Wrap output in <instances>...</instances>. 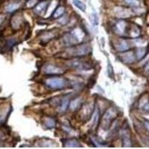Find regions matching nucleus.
<instances>
[{"label":"nucleus","instance_id":"f257e3e1","mask_svg":"<svg viewBox=\"0 0 149 149\" xmlns=\"http://www.w3.org/2000/svg\"><path fill=\"white\" fill-rule=\"evenodd\" d=\"M46 84L49 88L54 90H61L63 89L66 85V81L64 78L60 77H53L48 78L46 81Z\"/></svg>","mask_w":149,"mask_h":149},{"label":"nucleus","instance_id":"f03ea898","mask_svg":"<svg viewBox=\"0 0 149 149\" xmlns=\"http://www.w3.org/2000/svg\"><path fill=\"white\" fill-rule=\"evenodd\" d=\"M91 47L89 45L84 44L75 46L70 50V53L73 56H84L91 52Z\"/></svg>","mask_w":149,"mask_h":149},{"label":"nucleus","instance_id":"7ed1b4c3","mask_svg":"<svg viewBox=\"0 0 149 149\" xmlns=\"http://www.w3.org/2000/svg\"><path fill=\"white\" fill-rule=\"evenodd\" d=\"M44 72L47 74H61L64 73V70L62 68L56 66L54 65H47L44 69Z\"/></svg>","mask_w":149,"mask_h":149},{"label":"nucleus","instance_id":"20e7f679","mask_svg":"<svg viewBox=\"0 0 149 149\" xmlns=\"http://www.w3.org/2000/svg\"><path fill=\"white\" fill-rule=\"evenodd\" d=\"M120 58L124 63H132L135 61L136 56L134 52L132 51H126L124 54L120 55Z\"/></svg>","mask_w":149,"mask_h":149},{"label":"nucleus","instance_id":"39448f33","mask_svg":"<svg viewBox=\"0 0 149 149\" xmlns=\"http://www.w3.org/2000/svg\"><path fill=\"white\" fill-rule=\"evenodd\" d=\"M49 2L47 0H43V1H41L39 3L37 4L34 8V11L37 13V14H44L46 12V9L48 8V5H49Z\"/></svg>","mask_w":149,"mask_h":149},{"label":"nucleus","instance_id":"423d86ee","mask_svg":"<svg viewBox=\"0 0 149 149\" xmlns=\"http://www.w3.org/2000/svg\"><path fill=\"white\" fill-rule=\"evenodd\" d=\"M116 116L115 110L113 108H110L109 110H107V112L105 113L104 117V123H109L111 121L113 120V119Z\"/></svg>","mask_w":149,"mask_h":149},{"label":"nucleus","instance_id":"0eeeda50","mask_svg":"<svg viewBox=\"0 0 149 149\" xmlns=\"http://www.w3.org/2000/svg\"><path fill=\"white\" fill-rule=\"evenodd\" d=\"M126 27H127V24L125 21H119L117 22L115 26V31L116 34L119 35H123L125 32Z\"/></svg>","mask_w":149,"mask_h":149},{"label":"nucleus","instance_id":"6e6552de","mask_svg":"<svg viewBox=\"0 0 149 149\" xmlns=\"http://www.w3.org/2000/svg\"><path fill=\"white\" fill-rule=\"evenodd\" d=\"M69 65L71 67L74 68V69H78V70H83L86 66V64L80 60H73V61H70Z\"/></svg>","mask_w":149,"mask_h":149},{"label":"nucleus","instance_id":"1a4fd4ad","mask_svg":"<svg viewBox=\"0 0 149 149\" xmlns=\"http://www.w3.org/2000/svg\"><path fill=\"white\" fill-rule=\"evenodd\" d=\"M129 49H130V46H129L128 42L126 40H122L119 41V42L118 43V46H117L118 51L122 52L128 51Z\"/></svg>","mask_w":149,"mask_h":149},{"label":"nucleus","instance_id":"9d476101","mask_svg":"<svg viewBox=\"0 0 149 149\" xmlns=\"http://www.w3.org/2000/svg\"><path fill=\"white\" fill-rule=\"evenodd\" d=\"M63 146L65 147H81V144L78 142V140L76 139H66L63 142Z\"/></svg>","mask_w":149,"mask_h":149},{"label":"nucleus","instance_id":"9b49d317","mask_svg":"<svg viewBox=\"0 0 149 149\" xmlns=\"http://www.w3.org/2000/svg\"><path fill=\"white\" fill-rule=\"evenodd\" d=\"M65 12V8L63 6H59L55 10H54V14H53V18L58 19L61 17L63 16Z\"/></svg>","mask_w":149,"mask_h":149},{"label":"nucleus","instance_id":"f8f14e48","mask_svg":"<svg viewBox=\"0 0 149 149\" xmlns=\"http://www.w3.org/2000/svg\"><path fill=\"white\" fill-rule=\"evenodd\" d=\"M19 8V4L14 2V3L9 4L7 7L5 8V9H6V11L8 13H12V12L17 10Z\"/></svg>","mask_w":149,"mask_h":149},{"label":"nucleus","instance_id":"ddd939ff","mask_svg":"<svg viewBox=\"0 0 149 149\" xmlns=\"http://www.w3.org/2000/svg\"><path fill=\"white\" fill-rule=\"evenodd\" d=\"M146 52H147L146 49H145V48H139L136 52V58H137L138 60H141L146 55Z\"/></svg>","mask_w":149,"mask_h":149},{"label":"nucleus","instance_id":"4468645a","mask_svg":"<svg viewBox=\"0 0 149 149\" xmlns=\"http://www.w3.org/2000/svg\"><path fill=\"white\" fill-rule=\"evenodd\" d=\"M73 4H74L75 7L78 8L81 11H85V10H86V5H85V4L83 3L80 0H73Z\"/></svg>","mask_w":149,"mask_h":149},{"label":"nucleus","instance_id":"2eb2a0df","mask_svg":"<svg viewBox=\"0 0 149 149\" xmlns=\"http://www.w3.org/2000/svg\"><path fill=\"white\" fill-rule=\"evenodd\" d=\"M81 104V99L80 98H76L74 100L72 101L70 104V107L72 110H75L78 107L79 105Z\"/></svg>","mask_w":149,"mask_h":149},{"label":"nucleus","instance_id":"dca6fc26","mask_svg":"<svg viewBox=\"0 0 149 149\" xmlns=\"http://www.w3.org/2000/svg\"><path fill=\"white\" fill-rule=\"evenodd\" d=\"M56 122L55 120L52 118H46L45 120V125L49 128H53L55 127Z\"/></svg>","mask_w":149,"mask_h":149},{"label":"nucleus","instance_id":"f3484780","mask_svg":"<svg viewBox=\"0 0 149 149\" xmlns=\"http://www.w3.org/2000/svg\"><path fill=\"white\" fill-rule=\"evenodd\" d=\"M69 104H70L69 99H68L67 98H65L62 101V102H61V108H60L61 111H62V112L66 111V110L67 109L68 106H69Z\"/></svg>","mask_w":149,"mask_h":149},{"label":"nucleus","instance_id":"a211bd4d","mask_svg":"<svg viewBox=\"0 0 149 149\" xmlns=\"http://www.w3.org/2000/svg\"><path fill=\"white\" fill-rule=\"evenodd\" d=\"M90 21H91L92 23L93 24V25H98V22H99V19H98V15H97L96 14H91V16L90 17Z\"/></svg>","mask_w":149,"mask_h":149},{"label":"nucleus","instance_id":"6ab92c4d","mask_svg":"<svg viewBox=\"0 0 149 149\" xmlns=\"http://www.w3.org/2000/svg\"><path fill=\"white\" fill-rule=\"evenodd\" d=\"M127 4L132 6H138L139 4V0H125Z\"/></svg>","mask_w":149,"mask_h":149},{"label":"nucleus","instance_id":"aec40b11","mask_svg":"<svg viewBox=\"0 0 149 149\" xmlns=\"http://www.w3.org/2000/svg\"><path fill=\"white\" fill-rule=\"evenodd\" d=\"M107 72H108L109 76L111 77L113 75V66L110 64V63H108V65H107Z\"/></svg>","mask_w":149,"mask_h":149},{"label":"nucleus","instance_id":"412c9836","mask_svg":"<svg viewBox=\"0 0 149 149\" xmlns=\"http://www.w3.org/2000/svg\"><path fill=\"white\" fill-rule=\"evenodd\" d=\"M142 109L146 112H149V102H146L142 106Z\"/></svg>","mask_w":149,"mask_h":149},{"label":"nucleus","instance_id":"4be33fe9","mask_svg":"<svg viewBox=\"0 0 149 149\" xmlns=\"http://www.w3.org/2000/svg\"><path fill=\"white\" fill-rule=\"evenodd\" d=\"M144 125L146 127V128L149 131V121H145Z\"/></svg>","mask_w":149,"mask_h":149},{"label":"nucleus","instance_id":"5701e85b","mask_svg":"<svg viewBox=\"0 0 149 149\" xmlns=\"http://www.w3.org/2000/svg\"><path fill=\"white\" fill-rule=\"evenodd\" d=\"M145 70H146V72H149V61L146 63V66H145Z\"/></svg>","mask_w":149,"mask_h":149},{"label":"nucleus","instance_id":"b1692460","mask_svg":"<svg viewBox=\"0 0 149 149\" xmlns=\"http://www.w3.org/2000/svg\"><path fill=\"white\" fill-rule=\"evenodd\" d=\"M4 19H5V17H3V16H1V15H0V24L2 23V22H3Z\"/></svg>","mask_w":149,"mask_h":149},{"label":"nucleus","instance_id":"393cba45","mask_svg":"<svg viewBox=\"0 0 149 149\" xmlns=\"http://www.w3.org/2000/svg\"><path fill=\"white\" fill-rule=\"evenodd\" d=\"M1 137H2V133H0V139H1Z\"/></svg>","mask_w":149,"mask_h":149}]
</instances>
